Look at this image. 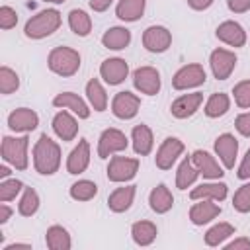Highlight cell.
Segmentation results:
<instances>
[{
	"mask_svg": "<svg viewBox=\"0 0 250 250\" xmlns=\"http://www.w3.org/2000/svg\"><path fill=\"white\" fill-rule=\"evenodd\" d=\"M31 158H33V168H35L37 174H41V176H53L61 168V160H62L61 145L57 141H53L47 133H43L35 141V145H33Z\"/></svg>",
	"mask_w": 250,
	"mask_h": 250,
	"instance_id": "6da1fadb",
	"label": "cell"
},
{
	"mask_svg": "<svg viewBox=\"0 0 250 250\" xmlns=\"http://www.w3.org/2000/svg\"><path fill=\"white\" fill-rule=\"evenodd\" d=\"M62 23V16L55 8H47L31 16L23 25V35L27 39H45L53 35Z\"/></svg>",
	"mask_w": 250,
	"mask_h": 250,
	"instance_id": "7a4b0ae2",
	"label": "cell"
},
{
	"mask_svg": "<svg viewBox=\"0 0 250 250\" xmlns=\"http://www.w3.org/2000/svg\"><path fill=\"white\" fill-rule=\"evenodd\" d=\"M82 64V57L76 49L72 47H53L47 55V66L53 74L62 76V78H70L80 70Z\"/></svg>",
	"mask_w": 250,
	"mask_h": 250,
	"instance_id": "3957f363",
	"label": "cell"
},
{
	"mask_svg": "<svg viewBox=\"0 0 250 250\" xmlns=\"http://www.w3.org/2000/svg\"><path fill=\"white\" fill-rule=\"evenodd\" d=\"M27 148H29L27 133H23L21 137H10V135L2 137V145H0L2 160L8 162L10 166H14L16 170H27V166H29Z\"/></svg>",
	"mask_w": 250,
	"mask_h": 250,
	"instance_id": "277c9868",
	"label": "cell"
},
{
	"mask_svg": "<svg viewBox=\"0 0 250 250\" xmlns=\"http://www.w3.org/2000/svg\"><path fill=\"white\" fill-rule=\"evenodd\" d=\"M205 80H207V72H205L203 64H199V62H188V64L180 66L174 72V76H172V88L178 90V92L193 90V88L203 86Z\"/></svg>",
	"mask_w": 250,
	"mask_h": 250,
	"instance_id": "5b68a950",
	"label": "cell"
},
{
	"mask_svg": "<svg viewBox=\"0 0 250 250\" xmlns=\"http://www.w3.org/2000/svg\"><path fill=\"white\" fill-rule=\"evenodd\" d=\"M127 146H129L127 135L121 129H117V127H107V129H104L100 133V137H98V148L96 150H98V156L105 160V158H109L113 154L123 152Z\"/></svg>",
	"mask_w": 250,
	"mask_h": 250,
	"instance_id": "8992f818",
	"label": "cell"
},
{
	"mask_svg": "<svg viewBox=\"0 0 250 250\" xmlns=\"http://www.w3.org/2000/svg\"><path fill=\"white\" fill-rule=\"evenodd\" d=\"M139 158H131V156H111L105 168L107 180L113 184H125L131 182L137 172H139Z\"/></svg>",
	"mask_w": 250,
	"mask_h": 250,
	"instance_id": "52a82bcc",
	"label": "cell"
},
{
	"mask_svg": "<svg viewBox=\"0 0 250 250\" xmlns=\"http://www.w3.org/2000/svg\"><path fill=\"white\" fill-rule=\"evenodd\" d=\"M236 62H238L236 53L230 51V49H225V47H217L209 55V68H211V72L217 80L230 78V74L236 68Z\"/></svg>",
	"mask_w": 250,
	"mask_h": 250,
	"instance_id": "ba28073f",
	"label": "cell"
},
{
	"mask_svg": "<svg viewBox=\"0 0 250 250\" xmlns=\"http://www.w3.org/2000/svg\"><path fill=\"white\" fill-rule=\"evenodd\" d=\"M133 86L139 94H145V96H156L160 92V86H162V78H160V72L150 66V64H145V66H139L133 70Z\"/></svg>",
	"mask_w": 250,
	"mask_h": 250,
	"instance_id": "9c48e42d",
	"label": "cell"
},
{
	"mask_svg": "<svg viewBox=\"0 0 250 250\" xmlns=\"http://www.w3.org/2000/svg\"><path fill=\"white\" fill-rule=\"evenodd\" d=\"M184 150H186V145H184V141H180L178 137H166L162 143H160V146H158V150H156V156H154V164H156V168L158 170H170L174 164H176V160L184 154Z\"/></svg>",
	"mask_w": 250,
	"mask_h": 250,
	"instance_id": "30bf717a",
	"label": "cell"
},
{
	"mask_svg": "<svg viewBox=\"0 0 250 250\" xmlns=\"http://www.w3.org/2000/svg\"><path fill=\"white\" fill-rule=\"evenodd\" d=\"M143 47L148 51V53H154V55H160V53H166L172 45V31L164 25H148L145 31H143Z\"/></svg>",
	"mask_w": 250,
	"mask_h": 250,
	"instance_id": "8fae6325",
	"label": "cell"
},
{
	"mask_svg": "<svg viewBox=\"0 0 250 250\" xmlns=\"http://www.w3.org/2000/svg\"><path fill=\"white\" fill-rule=\"evenodd\" d=\"M141 109V98L129 90H121L111 98V113L117 119L129 121L133 119Z\"/></svg>",
	"mask_w": 250,
	"mask_h": 250,
	"instance_id": "7c38bea8",
	"label": "cell"
},
{
	"mask_svg": "<svg viewBox=\"0 0 250 250\" xmlns=\"http://www.w3.org/2000/svg\"><path fill=\"white\" fill-rule=\"evenodd\" d=\"M213 148H215V156H219V162L223 164V168L232 170L236 164V156H238V139L232 133H223L215 139Z\"/></svg>",
	"mask_w": 250,
	"mask_h": 250,
	"instance_id": "4fadbf2b",
	"label": "cell"
},
{
	"mask_svg": "<svg viewBox=\"0 0 250 250\" xmlns=\"http://www.w3.org/2000/svg\"><path fill=\"white\" fill-rule=\"evenodd\" d=\"M129 76V64L121 57L104 59L100 64V78L109 86H119Z\"/></svg>",
	"mask_w": 250,
	"mask_h": 250,
	"instance_id": "5bb4252c",
	"label": "cell"
},
{
	"mask_svg": "<svg viewBox=\"0 0 250 250\" xmlns=\"http://www.w3.org/2000/svg\"><path fill=\"white\" fill-rule=\"evenodd\" d=\"M51 127L62 143H70L78 135V117L68 109H59L51 121Z\"/></svg>",
	"mask_w": 250,
	"mask_h": 250,
	"instance_id": "9a60e30c",
	"label": "cell"
},
{
	"mask_svg": "<svg viewBox=\"0 0 250 250\" xmlns=\"http://www.w3.org/2000/svg\"><path fill=\"white\" fill-rule=\"evenodd\" d=\"M215 35H217V39H219L221 43H225V45H229V47H234V49L244 47L246 41H248L246 29H244L238 21H234V20H225V21H221V23L217 25V29H215Z\"/></svg>",
	"mask_w": 250,
	"mask_h": 250,
	"instance_id": "2e32d148",
	"label": "cell"
},
{
	"mask_svg": "<svg viewBox=\"0 0 250 250\" xmlns=\"http://www.w3.org/2000/svg\"><path fill=\"white\" fill-rule=\"evenodd\" d=\"M191 162L199 170V176H203L205 180H221L225 176V170L219 164L217 156H213L211 152H207L203 148H197L191 152Z\"/></svg>",
	"mask_w": 250,
	"mask_h": 250,
	"instance_id": "e0dca14e",
	"label": "cell"
},
{
	"mask_svg": "<svg viewBox=\"0 0 250 250\" xmlns=\"http://www.w3.org/2000/svg\"><path fill=\"white\" fill-rule=\"evenodd\" d=\"M53 105L57 109H68V111H72L78 119H88L90 113H92V107H90L88 100L80 98L74 92H61V94H57L53 98Z\"/></svg>",
	"mask_w": 250,
	"mask_h": 250,
	"instance_id": "ac0fdd59",
	"label": "cell"
},
{
	"mask_svg": "<svg viewBox=\"0 0 250 250\" xmlns=\"http://www.w3.org/2000/svg\"><path fill=\"white\" fill-rule=\"evenodd\" d=\"M92 160V150H90V143L86 139H80L78 145L68 152L66 156V172L72 176H78L82 172L88 170Z\"/></svg>",
	"mask_w": 250,
	"mask_h": 250,
	"instance_id": "d6986e66",
	"label": "cell"
},
{
	"mask_svg": "<svg viewBox=\"0 0 250 250\" xmlns=\"http://www.w3.org/2000/svg\"><path fill=\"white\" fill-rule=\"evenodd\" d=\"M221 215V205L213 199H195V203L189 207V221L195 227H203L211 221H215Z\"/></svg>",
	"mask_w": 250,
	"mask_h": 250,
	"instance_id": "ffe728a7",
	"label": "cell"
},
{
	"mask_svg": "<svg viewBox=\"0 0 250 250\" xmlns=\"http://www.w3.org/2000/svg\"><path fill=\"white\" fill-rule=\"evenodd\" d=\"M39 125V115L31 107H16L8 115V127L14 133H31Z\"/></svg>",
	"mask_w": 250,
	"mask_h": 250,
	"instance_id": "44dd1931",
	"label": "cell"
},
{
	"mask_svg": "<svg viewBox=\"0 0 250 250\" xmlns=\"http://www.w3.org/2000/svg\"><path fill=\"white\" fill-rule=\"evenodd\" d=\"M203 104V94L201 92H191V94H182L170 104V113L176 119H188L191 117Z\"/></svg>",
	"mask_w": 250,
	"mask_h": 250,
	"instance_id": "7402d4cb",
	"label": "cell"
},
{
	"mask_svg": "<svg viewBox=\"0 0 250 250\" xmlns=\"http://www.w3.org/2000/svg\"><path fill=\"white\" fill-rule=\"evenodd\" d=\"M229 195V186L225 182H219V180H209V182H203L199 186H195L191 191H189V199L195 201V199H213L217 203L225 201Z\"/></svg>",
	"mask_w": 250,
	"mask_h": 250,
	"instance_id": "603a6c76",
	"label": "cell"
},
{
	"mask_svg": "<svg viewBox=\"0 0 250 250\" xmlns=\"http://www.w3.org/2000/svg\"><path fill=\"white\" fill-rule=\"evenodd\" d=\"M131 146L137 156H148L154 148V135L152 129L145 123H139L131 129Z\"/></svg>",
	"mask_w": 250,
	"mask_h": 250,
	"instance_id": "cb8c5ba5",
	"label": "cell"
},
{
	"mask_svg": "<svg viewBox=\"0 0 250 250\" xmlns=\"http://www.w3.org/2000/svg\"><path fill=\"white\" fill-rule=\"evenodd\" d=\"M135 195H137V186H121V188H115L109 195H107V207L109 211L113 213H125L131 209L133 201H135Z\"/></svg>",
	"mask_w": 250,
	"mask_h": 250,
	"instance_id": "d4e9b609",
	"label": "cell"
},
{
	"mask_svg": "<svg viewBox=\"0 0 250 250\" xmlns=\"http://www.w3.org/2000/svg\"><path fill=\"white\" fill-rule=\"evenodd\" d=\"M131 43V31L125 25H113L107 27L102 35V45L109 51H123Z\"/></svg>",
	"mask_w": 250,
	"mask_h": 250,
	"instance_id": "484cf974",
	"label": "cell"
},
{
	"mask_svg": "<svg viewBox=\"0 0 250 250\" xmlns=\"http://www.w3.org/2000/svg\"><path fill=\"white\" fill-rule=\"evenodd\" d=\"M148 205L156 215H164L174 207V195L166 184H158L148 193Z\"/></svg>",
	"mask_w": 250,
	"mask_h": 250,
	"instance_id": "4316f807",
	"label": "cell"
},
{
	"mask_svg": "<svg viewBox=\"0 0 250 250\" xmlns=\"http://www.w3.org/2000/svg\"><path fill=\"white\" fill-rule=\"evenodd\" d=\"M86 100L94 111H105L107 109V92L100 78H90L86 82Z\"/></svg>",
	"mask_w": 250,
	"mask_h": 250,
	"instance_id": "83f0119b",
	"label": "cell"
},
{
	"mask_svg": "<svg viewBox=\"0 0 250 250\" xmlns=\"http://www.w3.org/2000/svg\"><path fill=\"white\" fill-rule=\"evenodd\" d=\"M145 8H146V0H117L115 16L121 21L131 23V21H137V20L143 18Z\"/></svg>",
	"mask_w": 250,
	"mask_h": 250,
	"instance_id": "f1b7e54d",
	"label": "cell"
},
{
	"mask_svg": "<svg viewBox=\"0 0 250 250\" xmlns=\"http://www.w3.org/2000/svg\"><path fill=\"white\" fill-rule=\"evenodd\" d=\"M156 234H158V227L152 221L143 219L131 225V238L137 246H150L156 240Z\"/></svg>",
	"mask_w": 250,
	"mask_h": 250,
	"instance_id": "f546056e",
	"label": "cell"
},
{
	"mask_svg": "<svg viewBox=\"0 0 250 250\" xmlns=\"http://www.w3.org/2000/svg\"><path fill=\"white\" fill-rule=\"evenodd\" d=\"M234 234H236L234 225H230V223H227V221H221V223H215L211 229H207L203 240H205L207 246L217 248V246H223V244H225L230 236H234Z\"/></svg>",
	"mask_w": 250,
	"mask_h": 250,
	"instance_id": "4dcf8cb0",
	"label": "cell"
},
{
	"mask_svg": "<svg viewBox=\"0 0 250 250\" xmlns=\"http://www.w3.org/2000/svg\"><path fill=\"white\" fill-rule=\"evenodd\" d=\"M197 178H199V170L191 162V156H184L176 170V188L186 191L188 188H191L197 182Z\"/></svg>",
	"mask_w": 250,
	"mask_h": 250,
	"instance_id": "1f68e13d",
	"label": "cell"
},
{
	"mask_svg": "<svg viewBox=\"0 0 250 250\" xmlns=\"http://www.w3.org/2000/svg\"><path fill=\"white\" fill-rule=\"evenodd\" d=\"M45 244L49 250H70L72 238L62 225H51L45 232Z\"/></svg>",
	"mask_w": 250,
	"mask_h": 250,
	"instance_id": "d6a6232c",
	"label": "cell"
},
{
	"mask_svg": "<svg viewBox=\"0 0 250 250\" xmlns=\"http://www.w3.org/2000/svg\"><path fill=\"white\" fill-rule=\"evenodd\" d=\"M230 109V98L225 92H215L207 98V102L203 104V113L209 119H219L223 117L227 111Z\"/></svg>",
	"mask_w": 250,
	"mask_h": 250,
	"instance_id": "836d02e7",
	"label": "cell"
},
{
	"mask_svg": "<svg viewBox=\"0 0 250 250\" xmlns=\"http://www.w3.org/2000/svg\"><path fill=\"white\" fill-rule=\"evenodd\" d=\"M68 27L78 37H88L92 31V18L82 8H72L68 12Z\"/></svg>",
	"mask_w": 250,
	"mask_h": 250,
	"instance_id": "e575fe53",
	"label": "cell"
},
{
	"mask_svg": "<svg viewBox=\"0 0 250 250\" xmlns=\"http://www.w3.org/2000/svg\"><path fill=\"white\" fill-rule=\"evenodd\" d=\"M39 205H41L39 193H37L33 188H23L21 197H20V201H18V213H20L21 217H33V215L39 211Z\"/></svg>",
	"mask_w": 250,
	"mask_h": 250,
	"instance_id": "d590c367",
	"label": "cell"
},
{
	"mask_svg": "<svg viewBox=\"0 0 250 250\" xmlns=\"http://www.w3.org/2000/svg\"><path fill=\"white\" fill-rule=\"evenodd\" d=\"M68 195L74 201H90L98 195V186L92 180H78L68 188Z\"/></svg>",
	"mask_w": 250,
	"mask_h": 250,
	"instance_id": "8d00e7d4",
	"label": "cell"
},
{
	"mask_svg": "<svg viewBox=\"0 0 250 250\" xmlns=\"http://www.w3.org/2000/svg\"><path fill=\"white\" fill-rule=\"evenodd\" d=\"M20 88V76L16 70H12L10 66H0V92L4 96L14 94Z\"/></svg>",
	"mask_w": 250,
	"mask_h": 250,
	"instance_id": "74e56055",
	"label": "cell"
},
{
	"mask_svg": "<svg viewBox=\"0 0 250 250\" xmlns=\"http://www.w3.org/2000/svg\"><path fill=\"white\" fill-rule=\"evenodd\" d=\"M232 209L236 213H250V180H244V184L234 191L232 195Z\"/></svg>",
	"mask_w": 250,
	"mask_h": 250,
	"instance_id": "f35d334b",
	"label": "cell"
},
{
	"mask_svg": "<svg viewBox=\"0 0 250 250\" xmlns=\"http://www.w3.org/2000/svg\"><path fill=\"white\" fill-rule=\"evenodd\" d=\"M23 182L18 180V178H6V180H0V201H12L16 199V195H20L23 191Z\"/></svg>",
	"mask_w": 250,
	"mask_h": 250,
	"instance_id": "ab89813d",
	"label": "cell"
},
{
	"mask_svg": "<svg viewBox=\"0 0 250 250\" xmlns=\"http://www.w3.org/2000/svg\"><path fill=\"white\" fill-rule=\"evenodd\" d=\"M232 98L236 107L240 109H250V78L248 80H240L232 86Z\"/></svg>",
	"mask_w": 250,
	"mask_h": 250,
	"instance_id": "60d3db41",
	"label": "cell"
},
{
	"mask_svg": "<svg viewBox=\"0 0 250 250\" xmlns=\"http://www.w3.org/2000/svg\"><path fill=\"white\" fill-rule=\"evenodd\" d=\"M18 23V12L12 6H0V27L12 29Z\"/></svg>",
	"mask_w": 250,
	"mask_h": 250,
	"instance_id": "b9f144b4",
	"label": "cell"
},
{
	"mask_svg": "<svg viewBox=\"0 0 250 250\" xmlns=\"http://www.w3.org/2000/svg\"><path fill=\"white\" fill-rule=\"evenodd\" d=\"M234 129L242 135V137H250V111H242L236 115L234 119Z\"/></svg>",
	"mask_w": 250,
	"mask_h": 250,
	"instance_id": "7bdbcfd3",
	"label": "cell"
},
{
	"mask_svg": "<svg viewBox=\"0 0 250 250\" xmlns=\"http://www.w3.org/2000/svg\"><path fill=\"white\" fill-rule=\"evenodd\" d=\"M236 178L238 180H250V146H248V150H246V154L242 156V160H240V164H238V168H236Z\"/></svg>",
	"mask_w": 250,
	"mask_h": 250,
	"instance_id": "ee69618b",
	"label": "cell"
},
{
	"mask_svg": "<svg viewBox=\"0 0 250 250\" xmlns=\"http://www.w3.org/2000/svg\"><path fill=\"white\" fill-rule=\"evenodd\" d=\"M225 250H250V238L248 236H236L230 242L223 244Z\"/></svg>",
	"mask_w": 250,
	"mask_h": 250,
	"instance_id": "f6af8a7d",
	"label": "cell"
},
{
	"mask_svg": "<svg viewBox=\"0 0 250 250\" xmlns=\"http://www.w3.org/2000/svg\"><path fill=\"white\" fill-rule=\"evenodd\" d=\"M227 8L232 14H244L250 10V0H227Z\"/></svg>",
	"mask_w": 250,
	"mask_h": 250,
	"instance_id": "bcb514c9",
	"label": "cell"
},
{
	"mask_svg": "<svg viewBox=\"0 0 250 250\" xmlns=\"http://www.w3.org/2000/svg\"><path fill=\"white\" fill-rule=\"evenodd\" d=\"M115 0H90L88 4H90V8L94 10V12H98V14H102V12H105V10H109V6L113 4Z\"/></svg>",
	"mask_w": 250,
	"mask_h": 250,
	"instance_id": "7dc6e473",
	"label": "cell"
},
{
	"mask_svg": "<svg viewBox=\"0 0 250 250\" xmlns=\"http://www.w3.org/2000/svg\"><path fill=\"white\" fill-rule=\"evenodd\" d=\"M186 2H188V6H189L191 10H195V12H203V10L211 8L215 0H186Z\"/></svg>",
	"mask_w": 250,
	"mask_h": 250,
	"instance_id": "c3c4849f",
	"label": "cell"
},
{
	"mask_svg": "<svg viewBox=\"0 0 250 250\" xmlns=\"http://www.w3.org/2000/svg\"><path fill=\"white\" fill-rule=\"evenodd\" d=\"M12 207L6 203V201H0V225H6L8 221H10V217H12Z\"/></svg>",
	"mask_w": 250,
	"mask_h": 250,
	"instance_id": "681fc988",
	"label": "cell"
},
{
	"mask_svg": "<svg viewBox=\"0 0 250 250\" xmlns=\"http://www.w3.org/2000/svg\"><path fill=\"white\" fill-rule=\"evenodd\" d=\"M2 250H31V244H27V242H12V244H6Z\"/></svg>",
	"mask_w": 250,
	"mask_h": 250,
	"instance_id": "f907efd6",
	"label": "cell"
},
{
	"mask_svg": "<svg viewBox=\"0 0 250 250\" xmlns=\"http://www.w3.org/2000/svg\"><path fill=\"white\" fill-rule=\"evenodd\" d=\"M10 174H12V170L8 168V162H4V164L0 166V180H6V178H10Z\"/></svg>",
	"mask_w": 250,
	"mask_h": 250,
	"instance_id": "816d5d0a",
	"label": "cell"
},
{
	"mask_svg": "<svg viewBox=\"0 0 250 250\" xmlns=\"http://www.w3.org/2000/svg\"><path fill=\"white\" fill-rule=\"evenodd\" d=\"M43 2H49V4H62L64 0H43Z\"/></svg>",
	"mask_w": 250,
	"mask_h": 250,
	"instance_id": "f5cc1de1",
	"label": "cell"
}]
</instances>
